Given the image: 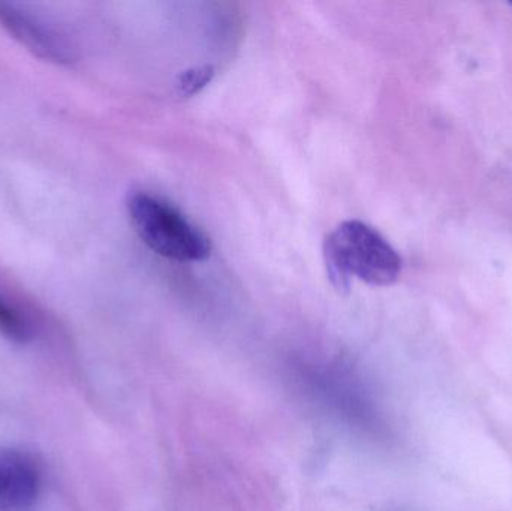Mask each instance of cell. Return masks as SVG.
I'll list each match as a JSON object with an SVG mask.
<instances>
[{
    "instance_id": "6da1fadb",
    "label": "cell",
    "mask_w": 512,
    "mask_h": 511,
    "mask_svg": "<svg viewBox=\"0 0 512 511\" xmlns=\"http://www.w3.org/2000/svg\"><path fill=\"white\" fill-rule=\"evenodd\" d=\"M324 257L331 282L340 291L348 290L352 278L387 287L402 273V258L396 249L360 221L340 224L325 239Z\"/></svg>"
},
{
    "instance_id": "7a4b0ae2",
    "label": "cell",
    "mask_w": 512,
    "mask_h": 511,
    "mask_svg": "<svg viewBox=\"0 0 512 511\" xmlns=\"http://www.w3.org/2000/svg\"><path fill=\"white\" fill-rule=\"evenodd\" d=\"M128 212L138 236L156 254L188 263L209 257V237L161 198L134 192L128 198Z\"/></svg>"
},
{
    "instance_id": "3957f363",
    "label": "cell",
    "mask_w": 512,
    "mask_h": 511,
    "mask_svg": "<svg viewBox=\"0 0 512 511\" xmlns=\"http://www.w3.org/2000/svg\"><path fill=\"white\" fill-rule=\"evenodd\" d=\"M41 492V471L32 456L0 449V511H27Z\"/></svg>"
},
{
    "instance_id": "277c9868",
    "label": "cell",
    "mask_w": 512,
    "mask_h": 511,
    "mask_svg": "<svg viewBox=\"0 0 512 511\" xmlns=\"http://www.w3.org/2000/svg\"><path fill=\"white\" fill-rule=\"evenodd\" d=\"M0 23L9 35L41 59L54 63H68L71 60L62 39L17 6L0 3Z\"/></svg>"
},
{
    "instance_id": "5b68a950",
    "label": "cell",
    "mask_w": 512,
    "mask_h": 511,
    "mask_svg": "<svg viewBox=\"0 0 512 511\" xmlns=\"http://www.w3.org/2000/svg\"><path fill=\"white\" fill-rule=\"evenodd\" d=\"M307 378L315 386V392H318L322 401L330 404L337 413H342L354 423H358V419H363L366 401L361 396L363 387L360 386L354 372L339 368H330L328 371L322 369L319 372H309Z\"/></svg>"
},
{
    "instance_id": "8992f818",
    "label": "cell",
    "mask_w": 512,
    "mask_h": 511,
    "mask_svg": "<svg viewBox=\"0 0 512 511\" xmlns=\"http://www.w3.org/2000/svg\"><path fill=\"white\" fill-rule=\"evenodd\" d=\"M0 333L15 344H26L32 339L29 324L2 297H0Z\"/></svg>"
},
{
    "instance_id": "52a82bcc",
    "label": "cell",
    "mask_w": 512,
    "mask_h": 511,
    "mask_svg": "<svg viewBox=\"0 0 512 511\" xmlns=\"http://www.w3.org/2000/svg\"><path fill=\"white\" fill-rule=\"evenodd\" d=\"M213 77L212 66H200L183 72L177 80V89L182 95H194L210 83Z\"/></svg>"
}]
</instances>
